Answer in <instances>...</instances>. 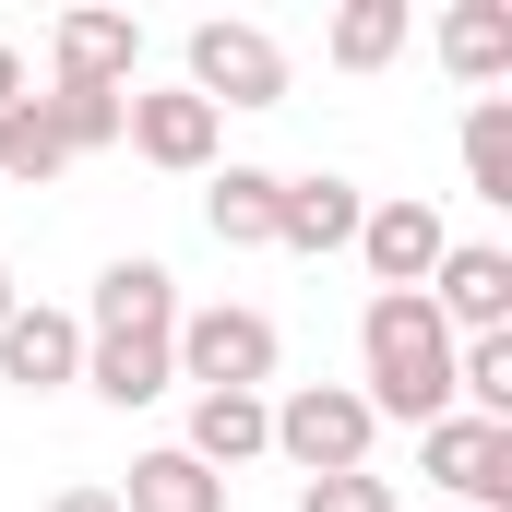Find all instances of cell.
<instances>
[{
    "label": "cell",
    "mask_w": 512,
    "mask_h": 512,
    "mask_svg": "<svg viewBox=\"0 0 512 512\" xmlns=\"http://www.w3.org/2000/svg\"><path fill=\"white\" fill-rule=\"evenodd\" d=\"M262 417H274V453H286L298 477H358L370 441H382V417H370L358 382H298L286 405H262Z\"/></svg>",
    "instance_id": "3"
},
{
    "label": "cell",
    "mask_w": 512,
    "mask_h": 512,
    "mask_svg": "<svg viewBox=\"0 0 512 512\" xmlns=\"http://www.w3.org/2000/svg\"><path fill=\"white\" fill-rule=\"evenodd\" d=\"M48 512H120V489H60Z\"/></svg>",
    "instance_id": "23"
},
{
    "label": "cell",
    "mask_w": 512,
    "mask_h": 512,
    "mask_svg": "<svg viewBox=\"0 0 512 512\" xmlns=\"http://www.w3.org/2000/svg\"><path fill=\"white\" fill-rule=\"evenodd\" d=\"M405 24H417L405 0H346V12H334V36H322V60H334V72H382L393 48H405Z\"/></svg>",
    "instance_id": "18"
},
{
    "label": "cell",
    "mask_w": 512,
    "mask_h": 512,
    "mask_svg": "<svg viewBox=\"0 0 512 512\" xmlns=\"http://www.w3.org/2000/svg\"><path fill=\"white\" fill-rule=\"evenodd\" d=\"M203 477H227V465H251L274 453V417H262V393H191V441H179Z\"/></svg>",
    "instance_id": "13"
},
{
    "label": "cell",
    "mask_w": 512,
    "mask_h": 512,
    "mask_svg": "<svg viewBox=\"0 0 512 512\" xmlns=\"http://www.w3.org/2000/svg\"><path fill=\"white\" fill-rule=\"evenodd\" d=\"M441 512H453V501H441Z\"/></svg>",
    "instance_id": "25"
},
{
    "label": "cell",
    "mask_w": 512,
    "mask_h": 512,
    "mask_svg": "<svg viewBox=\"0 0 512 512\" xmlns=\"http://www.w3.org/2000/svg\"><path fill=\"white\" fill-rule=\"evenodd\" d=\"M465 179H477V203H512V96L465 108Z\"/></svg>",
    "instance_id": "19"
},
{
    "label": "cell",
    "mask_w": 512,
    "mask_h": 512,
    "mask_svg": "<svg viewBox=\"0 0 512 512\" xmlns=\"http://www.w3.org/2000/svg\"><path fill=\"white\" fill-rule=\"evenodd\" d=\"M131 60H143V24H131V12H60V24H48L60 96H131Z\"/></svg>",
    "instance_id": "9"
},
{
    "label": "cell",
    "mask_w": 512,
    "mask_h": 512,
    "mask_svg": "<svg viewBox=\"0 0 512 512\" xmlns=\"http://www.w3.org/2000/svg\"><path fill=\"white\" fill-rule=\"evenodd\" d=\"M12 310H24V298H12V262H0V322H12Z\"/></svg>",
    "instance_id": "24"
},
{
    "label": "cell",
    "mask_w": 512,
    "mask_h": 512,
    "mask_svg": "<svg viewBox=\"0 0 512 512\" xmlns=\"http://www.w3.org/2000/svg\"><path fill=\"white\" fill-rule=\"evenodd\" d=\"M441 72H453V84H501L512 72V12L501 0H453V12H441Z\"/></svg>",
    "instance_id": "14"
},
{
    "label": "cell",
    "mask_w": 512,
    "mask_h": 512,
    "mask_svg": "<svg viewBox=\"0 0 512 512\" xmlns=\"http://www.w3.org/2000/svg\"><path fill=\"white\" fill-rule=\"evenodd\" d=\"M358 215H370V191L358 179H334V167H310V179H286L274 191V251H358Z\"/></svg>",
    "instance_id": "11"
},
{
    "label": "cell",
    "mask_w": 512,
    "mask_h": 512,
    "mask_svg": "<svg viewBox=\"0 0 512 512\" xmlns=\"http://www.w3.org/2000/svg\"><path fill=\"white\" fill-rule=\"evenodd\" d=\"M0 382L12 393L84 382V322H72V310H12V322H0Z\"/></svg>",
    "instance_id": "12"
},
{
    "label": "cell",
    "mask_w": 512,
    "mask_h": 512,
    "mask_svg": "<svg viewBox=\"0 0 512 512\" xmlns=\"http://www.w3.org/2000/svg\"><path fill=\"white\" fill-rule=\"evenodd\" d=\"M298 512H405V501H393V477H370V465H358V477H310V489H298Z\"/></svg>",
    "instance_id": "21"
},
{
    "label": "cell",
    "mask_w": 512,
    "mask_h": 512,
    "mask_svg": "<svg viewBox=\"0 0 512 512\" xmlns=\"http://www.w3.org/2000/svg\"><path fill=\"white\" fill-rule=\"evenodd\" d=\"M274 358H286V334L239 310V298H215V310H179V334H167V370L203 393H262L274 382Z\"/></svg>",
    "instance_id": "4"
},
{
    "label": "cell",
    "mask_w": 512,
    "mask_h": 512,
    "mask_svg": "<svg viewBox=\"0 0 512 512\" xmlns=\"http://www.w3.org/2000/svg\"><path fill=\"white\" fill-rule=\"evenodd\" d=\"M417 465L441 477L453 512H501L512 501V429H489V417H429L417 429Z\"/></svg>",
    "instance_id": "6"
},
{
    "label": "cell",
    "mask_w": 512,
    "mask_h": 512,
    "mask_svg": "<svg viewBox=\"0 0 512 512\" xmlns=\"http://www.w3.org/2000/svg\"><path fill=\"white\" fill-rule=\"evenodd\" d=\"M120 512H227V477H203V465H191V453L167 441V453H131Z\"/></svg>",
    "instance_id": "16"
},
{
    "label": "cell",
    "mask_w": 512,
    "mask_h": 512,
    "mask_svg": "<svg viewBox=\"0 0 512 512\" xmlns=\"http://www.w3.org/2000/svg\"><path fill=\"white\" fill-rule=\"evenodd\" d=\"M417 298L441 310V334H453V346H465V334H512V251L453 239V251H441V274H429Z\"/></svg>",
    "instance_id": "8"
},
{
    "label": "cell",
    "mask_w": 512,
    "mask_h": 512,
    "mask_svg": "<svg viewBox=\"0 0 512 512\" xmlns=\"http://www.w3.org/2000/svg\"><path fill=\"white\" fill-rule=\"evenodd\" d=\"M358 370H370V417H405V429H429V417H453V334H441V310L429 298H370V322H358Z\"/></svg>",
    "instance_id": "2"
},
{
    "label": "cell",
    "mask_w": 512,
    "mask_h": 512,
    "mask_svg": "<svg viewBox=\"0 0 512 512\" xmlns=\"http://www.w3.org/2000/svg\"><path fill=\"white\" fill-rule=\"evenodd\" d=\"M72 167V143H60V120H48V96H24L12 120H0V191H48Z\"/></svg>",
    "instance_id": "17"
},
{
    "label": "cell",
    "mask_w": 512,
    "mask_h": 512,
    "mask_svg": "<svg viewBox=\"0 0 512 512\" xmlns=\"http://www.w3.org/2000/svg\"><path fill=\"white\" fill-rule=\"evenodd\" d=\"M120 143L143 155V167H167V179H203V167H215V143H227V120H215L191 84H167V96H131Z\"/></svg>",
    "instance_id": "10"
},
{
    "label": "cell",
    "mask_w": 512,
    "mask_h": 512,
    "mask_svg": "<svg viewBox=\"0 0 512 512\" xmlns=\"http://www.w3.org/2000/svg\"><path fill=\"white\" fill-rule=\"evenodd\" d=\"M191 96L227 120V108H286V48L262 36V24H191Z\"/></svg>",
    "instance_id": "5"
},
{
    "label": "cell",
    "mask_w": 512,
    "mask_h": 512,
    "mask_svg": "<svg viewBox=\"0 0 512 512\" xmlns=\"http://www.w3.org/2000/svg\"><path fill=\"white\" fill-rule=\"evenodd\" d=\"M441 251H453V227H441V203H417V191H393V203L358 215V262H370L382 298H417V286L441 274Z\"/></svg>",
    "instance_id": "7"
},
{
    "label": "cell",
    "mask_w": 512,
    "mask_h": 512,
    "mask_svg": "<svg viewBox=\"0 0 512 512\" xmlns=\"http://www.w3.org/2000/svg\"><path fill=\"white\" fill-rule=\"evenodd\" d=\"M48 120H60V143H72V155H108V143H120V120H131V96H60V84H48Z\"/></svg>",
    "instance_id": "20"
},
{
    "label": "cell",
    "mask_w": 512,
    "mask_h": 512,
    "mask_svg": "<svg viewBox=\"0 0 512 512\" xmlns=\"http://www.w3.org/2000/svg\"><path fill=\"white\" fill-rule=\"evenodd\" d=\"M274 167H215V191H203V227L227 239V251H274Z\"/></svg>",
    "instance_id": "15"
},
{
    "label": "cell",
    "mask_w": 512,
    "mask_h": 512,
    "mask_svg": "<svg viewBox=\"0 0 512 512\" xmlns=\"http://www.w3.org/2000/svg\"><path fill=\"white\" fill-rule=\"evenodd\" d=\"M167 334H179V274L167 262H108L96 274V310H84V382L108 393V405H155V393L179 382L167 370Z\"/></svg>",
    "instance_id": "1"
},
{
    "label": "cell",
    "mask_w": 512,
    "mask_h": 512,
    "mask_svg": "<svg viewBox=\"0 0 512 512\" xmlns=\"http://www.w3.org/2000/svg\"><path fill=\"white\" fill-rule=\"evenodd\" d=\"M12 108H24V48L0 36V120H12Z\"/></svg>",
    "instance_id": "22"
}]
</instances>
